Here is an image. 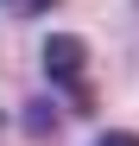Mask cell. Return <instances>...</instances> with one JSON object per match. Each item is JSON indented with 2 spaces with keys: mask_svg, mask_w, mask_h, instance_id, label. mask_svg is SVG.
<instances>
[{
  "mask_svg": "<svg viewBox=\"0 0 139 146\" xmlns=\"http://www.w3.org/2000/svg\"><path fill=\"white\" fill-rule=\"evenodd\" d=\"M44 70H51V83H63L76 102H89V83H82V70H89V44L76 32H57L51 44H44Z\"/></svg>",
  "mask_w": 139,
  "mask_h": 146,
  "instance_id": "6da1fadb",
  "label": "cell"
},
{
  "mask_svg": "<svg viewBox=\"0 0 139 146\" xmlns=\"http://www.w3.org/2000/svg\"><path fill=\"white\" fill-rule=\"evenodd\" d=\"M95 146H139V133H101Z\"/></svg>",
  "mask_w": 139,
  "mask_h": 146,
  "instance_id": "7a4b0ae2",
  "label": "cell"
},
{
  "mask_svg": "<svg viewBox=\"0 0 139 146\" xmlns=\"http://www.w3.org/2000/svg\"><path fill=\"white\" fill-rule=\"evenodd\" d=\"M0 7H13V13H38L44 0H0Z\"/></svg>",
  "mask_w": 139,
  "mask_h": 146,
  "instance_id": "3957f363",
  "label": "cell"
}]
</instances>
